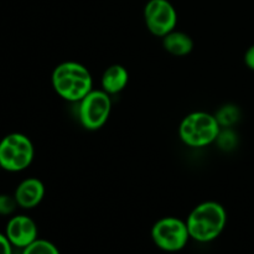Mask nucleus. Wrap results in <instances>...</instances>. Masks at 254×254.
Wrapping results in <instances>:
<instances>
[{"instance_id": "f257e3e1", "label": "nucleus", "mask_w": 254, "mask_h": 254, "mask_svg": "<svg viewBox=\"0 0 254 254\" xmlns=\"http://www.w3.org/2000/svg\"><path fill=\"white\" fill-rule=\"evenodd\" d=\"M51 82L55 92L68 102H79L93 89L91 72L74 61L57 64L52 72Z\"/></svg>"}, {"instance_id": "f03ea898", "label": "nucleus", "mask_w": 254, "mask_h": 254, "mask_svg": "<svg viewBox=\"0 0 254 254\" xmlns=\"http://www.w3.org/2000/svg\"><path fill=\"white\" fill-rule=\"evenodd\" d=\"M190 238L207 243L220 237L227 225V212L221 203L206 201L196 206L186 220Z\"/></svg>"}, {"instance_id": "7ed1b4c3", "label": "nucleus", "mask_w": 254, "mask_h": 254, "mask_svg": "<svg viewBox=\"0 0 254 254\" xmlns=\"http://www.w3.org/2000/svg\"><path fill=\"white\" fill-rule=\"evenodd\" d=\"M221 131L215 116L206 112L188 114L179 127V135L184 144L191 148H203L215 143Z\"/></svg>"}, {"instance_id": "20e7f679", "label": "nucleus", "mask_w": 254, "mask_h": 254, "mask_svg": "<svg viewBox=\"0 0 254 254\" xmlns=\"http://www.w3.org/2000/svg\"><path fill=\"white\" fill-rule=\"evenodd\" d=\"M34 144L22 133H10L0 140V168L10 173H19L31 165Z\"/></svg>"}, {"instance_id": "39448f33", "label": "nucleus", "mask_w": 254, "mask_h": 254, "mask_svg": "<svg viewBox=\"0 0 254 254\" xmlns=\"http://www.w3.org/2000/svg\"><path fill=\"white\" fill-rule=\"evenodd\" d=\"M151 240L156 247L165 252L184 250L190 240L186 221L176 217L160 218L151 228Z\"/></svg>"}, {"instance_id": "423d86ee", "label": "nucleus", "mask_w": 254, "mask_h": 254, "mask_svg": "<svg viewBox=\"0 0 254 254\" xmlns=\"http://www.w3.org/2000/svg\"><path fill=\"white\" fill-rule=\"evenodd\" d=\"M78 103L79 122L87 130H98L111 116V94L103 89H92Z\"/></svg>"}, {"instance_id": "0eeeda50", "label": "nucleus", "mask_w": 254, "mask_h": 254, "mask_svg": "<svg viewBox=\"0 0 254 254\" xmlns=\"http://www.w3.org/2000/svg\"><path fill=\"white\" fill-rule=\"evenodd\" d=\"M144 20L151 34L164 37L175 30L178 12L169 0H149L144 7Z\"/></svg>"}, {"instance_id": "6e6552de", "label": "nucleus", "mask_w": 254, "mask_h": 254, "mask_svg": "<svg viewBox=\"0 0 254 254\" xmlns=\"http://www.w3.org/2000/svg\"><path fill=\"white\" fill-rule=\"evenodd\" d=\"M5 236L14 247L24 250L39 238V230L35 221L29 216L16 215L12 216L6 223Z\"/></svg>"}, {"instance_id": "1a4fd4ad", "label": "nucleus", "mask_w": 254, "mask_h": 254, "mask_svg": "<svg viewBox=\"0 0 254 254\" xmlns=\"http://www.w3.org/2000/svg\"><path fill=\"white\" fill-rule=\"evenodd\" d=\"M14 196L19 207L31 210L39 206L44 200L45 185L36 178L25 179L17 185Z\"/></svg>"}, {"instance_id": "9d476101", "label": "nucleus", "mask_w": 254, "mask_h": 254, "mask_svg": "<svg viewBox=\"0 0 254 254\" xmlns=\"http://www.w3.org/2000/svg\"><path fill=\"white\" fill-rule=\"evenodd\" d=\"M129 82V73L122 64H112L102 74V89L108 94H117L123 91Z\"/></svg>"}, {"instance_id": "9b49d317", "label": "nucleus", "mask_w": 254, "mask_h": 254, "mask_svg": "<svg viewBox=\"0 0 254 254\" xmlns=\"http://www.w3.org/2000/svg\"><path fill=\"white\" fill-rule=\"evenodd\" d=\"M163 46L173 56H186L193 49V41L188 34L173 30L163 37Z\"/></svg>"}, {"instance_id": "f8f14e48", "label": "nucleus", "mask_w": 254, "mask_h": 254, "mask_svg": "<svg viewBox=\"0 0 254 254\" xmlns=\"http://www.w3.org/2000/svg\"><path fill=\"white\" fill-rule=\"evenodd\" d=\"M215 117L221 127L228 128V127H232L233 124L237 123L241 117V111L237 106L227 104V106H223Z\"/></svg>"}, {"instance_id": "ddd939ff", "label": "nucleus", "mask_w": 254, "mask_h": 254, "mask_svg": "<svg viewBox=\"0 0 254 254\" xmlns=\"http://www.w3.org/2000/svg\"><path fill=\"white\" fill-rule=\"evenodd\" d=\"M21 254H61L59 248L54 245L52 242L47 240H41L37 238L36 241L25 247L22 250Z\"/></svg>"}, {"instance_id": "4468645a", "label": "nucleus", "mask_w": 254, "mask_h": 254, "mask_svg": "<svg viewBox=\"0 0 254 254\" xmlns=\"http://www.w3.org/2000/svg\"><path fill=\"white\" fill-rule=\"evenodd\" d=\"M216 143L223 150H232L237 145V134L231 130V129L221 130L217 139H216Z\"/></svg>"}, {"instance_id": "2eb2a0df", "label": "nucleus", "mask_w": 254, "mask_h": 254, "mask_svg": "<svg viewBox=\"0 0 254 254\" xmlns=\"http://www.w3.org/2000/svg\"><path fill=\"white\" fill-rule=\"evenodd\" d=\"M17 202L14 195L0 193V216H10L15 212Z\"/></svg>"}, {"instance_id": "dca6fc26", "label": "nucleus", "mask_w": 254, "mask_h": 254, "mask_svg": "<svg viewBox=\"0 0 254 254\" xmlns=\"http://www.w3.org/2000/svg\"><path fill=\"white\" fill-rule=\"evenodd\" d=\"M12 247L5 233H0V254H12Z\"/></svg>"}, {"instance_id": "f3484780", "label": "nucleus", "mask_w": 254, "mask_h": 254, "mask_svg": "<svg viewBox=\"0 0 254 254\" xmlns=\"http://www.w3.org/2000/svg\"><path fill=\"white\" fill-rule=\"evenodd\" d=\"M245 64L250 69L254 71V45L250 47L245 54Z\"/></svg>"}, {"instance_id": "a211bd4d", "label": "nucleus", "mask_w": 254, "mask_h": 254, "mask_svg": "<svg viewBox=\"0 0 254 254\" xmlns=\"http://www.w3.org/2000/svg\"><path fill=\"white\" fill-rule=\"evenodd\" d=\"M0 169H1V168H0Z\"/></svg>"}]
</instances>
